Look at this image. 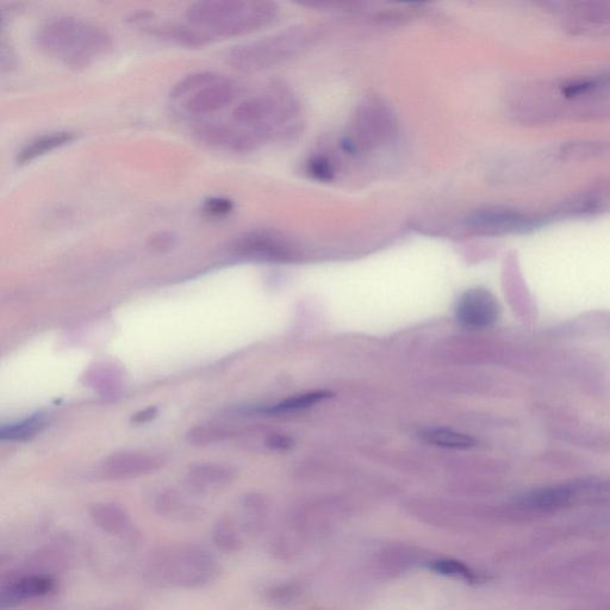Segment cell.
<instances>
[{
	"label": "cell",
	"instance_id": "obj_1",
	"mask_svg": "<svg viewBox=\"0 0 610 610\" xmlns=\"http://www.w3.org/2000/svg\"><path fill=\"white\" fill-rule=\"evenodd\" d=\"M35 40L43 53L74 68L90 66L112 47L107 30L76 16L51 18L37 30Z\"/></svg>",
	"mask_w": 610,
	"mask_h": 610
},
{
	"label": "cell",
	"instance_id": "obj_2",
	"mask_svg": "<svg viewBox=\"0 0 610 610\" xmlns=\"http://www.w3.org/2000/svg\"><path fill=\"white\" fill-rule=\"evenodd\" d=\"M232 126L257 148L295 133L300 124V107L285 87H272L240 102L232 111Z\"/></svg>",
	"mask_w": 610,
	"mask_h": 610
},
{
	"label": "cell",
	"instance_id": "obj_3",
	"mask_svg": "<svg viewBox=\"0 0 610 610\" xmlns=\"http://www.w3.org/2000/svg\"><path fill=\"white\" fill-rule=\"evenodd\" d=\"M221 571L219 560L204 547L172 544L152 552L145 577L154 587L196 590L214 583Z\"/></svg>",
	"mask_w": 610,
	"mask_h": 610
},
{
	"label": "cell",
	"instance_id": "obj_4",
	"mask_svg": "<svg viewBox=\"0 0 610 610\" xmlns=\"http://www.w3.org/2000/svg\"><path fill=\"white\" fill-rule=\"evenodd\" d=\"M278 6L271 2H240V0H205L189 6V26L213 37H233L254 33L277 20Z\"/></svg>",
	"mask_w": 610,
	"mask_h": 610
},
{
	"label": "cell",
	"instance_id": "obj_5",
	"mask_svg": "<svg viewBox=\"0 0 610 610\" xmlns=\"http://www.w3.org/2000/svg\"><path fill=\"white\" fill-rule=\"evenodd\" d=\"M397 135L398 122L394 110L382 98L369 97L354 110L341 140V148L350 157H367L392 145Z\"/></svg>",
	"mask_w": 610,
	"mask_h": 610
},
{
	"label": "cell",
	"instance_id": "obj_6",
	"mask_svg": "<svg viewBox=\"0 0 610 610\" xmlns=\"http://www.w3.org/2000/svg\"><path fill=\"white\" fill-rule=\"evenodd\" d=\"M317 30L311 27H294L263 39L242 43L230 49V65L242 72H258L283 64L307 51L317 40Z\"/></svg>",
	"mask_w": 610,
	"mask_h": 610
},
{
	"label": "cell",
	"instance_id": "obj_7",
	"mask_svg": "<svg viewBox=\"0 0 610 610\" xmlns=\"http://www.w3.org/2000/svg\"><path fill=\"white\" fill-rule=\"evenodd\" d=\"M235 86L222 74L196 72L174 85L171 98L189 115L205 116L226 108L233 102Z\"/></svg>",
	"mask_w": 610,
	"mask_h": 610
},
{
	"label": "cell",
	"instance_id": "obj_8",
	"mask_svg": "<svg viewBox=\"0 0 610 610\" xmlns=\"http://www.w3.org/2000/svg\"><path fill=\"white\" fill-rule=\"evenodd\" d=\"M553 14L569 34L583 37L610 35V2L553 3Z\"/></svg>",
	"mask_w": 610,
	"mask_h": 610
},
{
	"label": "cell",
	"instance_id": "obj_9",
	"mask_svg": "<svg viewBox=\"0 0 610 610\" xmlns=\"http://www.w3.org/2000/svg\"><path fill=\"white\" fill-rule=\"evenodd\" d=\"M543 223V217L508 207H485L464 217L463 226L478 235L525 233Z\"/></svg>",
	"mask_w": 610,
	"mask_h": 610
},
{
	"label": "cell",
	"instance_id": "obj_10",
	"mask_svg": "<svg viewBox=\"0 0 610 610\" xmlns=\"http://www.w3.org/2000/svg\"><path fill=\"white\" fill-rule=\"evenodd\" d=\"M595 479H582L555 487L537 489L516 499L514 506L524 513H552L578 502H589Z\"/></svg>",
	"mask_w": 610,
	"mask_h": 610
},
{
	"label": "cell",
	"instance_id": "obj_11",
	"mask_svg": "<svg viewBox=\"0 0 610 610\" xmlns=\"http://www.w3.org/2000/svg\"><path fill=\"white\" fill-rule=\"evenodd\" d=\"M89 515L93 525L109 537L130 546L141 543L140 529L136 526L132 516L120 504L112 502L92 504Z\"/></svg>",
	"mask_w": 610,
	"mask_h": 610
},
{
	"label": "cell",
	"instance_id": "obj_12",
	"mask_svg": "<svg viewBox=\"0 0 610 610\" xmlns=\"http://www.w3.org/2000/svg\"><path fill=\"white\" fill-rule=\"evenodd\" d=\"M164 459L153 454L142 452H121L103 460L99 466V475L108 481H127L151 475L163 468Z\"/></svg>",
	"mask_w": 610,
	"mask_h": 610
},
{
	"label": "cell",
	"instance_id": "obj_13",
	"mask_svg": "<svg viewBox=\"0 0 610 610\" xmlns=\"http://www.w3.org/2000/svg\"><path fill=\"white\" fill-rule=\"evenodd\" d=\"M499 316L500 305L488 290L466 291L457 304V320L468 329L489 328L495 325Z\"/></svg>",
	"mask_w": 610,
	"mask_h": 610
},
{
	"label": "cell",
	"instance_id": "obj_14",
	"mask_svg": "<svg viewBox=\"0 0 610 610\" xmlns=\"http://www.w3.org/2000/svg\"><path fill=\"white\" fill-rule=\"evenodd\" d=\"M431 560L428 553L419 546L394 544L384 547L373 559L377 574L384 578H395L427 565Z\"/></svg>",
	"mask_w": 610,
	"mask_h": 610
},
{
	"label": "cell",
	"instance_id": "obj_15",
	"mask_svg": "<svg viewBox=\"0 0 610 610\" xmlns=\"http://www.w3.org/2000/svg\"><path fill=\"white\" fill-rule=\"evenodd\" d=\"M56 582L52 575L31 574L11 578L0 589V608L10 609L31 600L45 597L55 590Z\"/></svg>",
	"mask_w": 610,
	"mask_h": 610
},
{
	"label": "cell",
	"instance_id": "obj_16",
	"mask_svg": "<svg viewBox=\"0 0 610 610\" xmlns=\"http://www.w3.org/2000/svg\"><path fill=\"white\" fill-rule=\"evenodd\" d=\"M232 248L235 253L258 259L283 260L291 254L289 241L267 230L242 234L235 239Z\"/></svg>",
	"mask_w": 610,
	"mask_h": 610
},
{
	"label": "cell",
	"instance_id": "obj_17",
	"mask_svg": "<svg viewBox=\"0 0 610 610\" xmlns=\"http://www.w3.org/2000/svg\"><path fill=\"white\" fill-rule=\"evenodd\" d=\"M234 478L235 471L230 466L205 463L191 466L186 473V484L192 493L208 494L226 488Z\"/></svg>",
	"mask_w": 610,
	"mask_h": 610
},
{
	"label": "cell",
	"instance_id": "obj_18",
	"mask_svg": "<svg viewBox=\"0 0 610 610\" xmlns=\"http://www.w3.org/2000/svg\"><path fill=\"white\" fill-rule=\"evenodd\" d=\"M153 509L163 518L176 521H195L202 515L201 507L177 489L159 491L153 499Z\"/></svg>",
	"mask_w": 610,
	"mask_h": 610
},
{
	"label": "cell",
	"instance_id": "obj_19",
	"mask_svg": "<svg viewBox=\"0 0 610 610\" xmlns=\"http://www.w3.org/2000/svg\"><path fill=\"white\" fill-rule=\"evenodd\" d=\"M610 211V184L571 198L556 210L557 216H588Z\"/></svg>",
	"mask_w": 610,
	"mask_h": 610
},
{
	"label": "cell",
	"instance_id": "obj_20",
	"mask_svg": "<svg viewBox=\"0 0 610 610\" xmlns=\"http://www.w3.org/2000/svg\"><path fill=\"white\" fill-rule=\"evenodd\" d=\"M211 539L217 550L223 553H236L245 545V535L233 516L223 515L215 522Z\"/></svg>",
	"mask_w": 610,
	"mask_h": 610
},
{
	"label": "cell",
	"instance_id": "obj_21",
	"mask_svg": "<svg viewBox=\"0 0 610 610\" xmlns=\"http://www.w3.org/2000/svg\"><path fill=\"white\" fill-rule=\"evenodd\" d=\"M76 138V135L71 132H53L37 136L24 146L17 154L18 164H27L36 158L42 157L56 148L67 145Z\"/></svg>",
	"mask_w": 610,
	"mask_h": 610
},
{
	"label": "cell",
	"instance_id": "obj_22",
	"mask_svg": "<svg viewBox=\"0 0 610 610\" xmlns=\"http://www.w3.org/2000/svg\"><path fill=\"white\" fill-rule=\"evenodd\" d=\"M426 568L435 572V574L456 578V580L469 584H481L487 580V577L481 574V572L472 569L471 566L457 559H431L427 563Z\"/></svg>",
	"mask_w": 610,
	"mask_h": 610
},
{
	"label": "cell",
	"instance_id": "obj_23",
	"mask_svg": "<svg viewBox=\"0 0 610 610\" xmlns=\"http://www.w3.org/2000/svg\"><path fill=\"white\" fill-rule=\"evenodd\" d=\"M241 515L235 519L247 537H254L264 531L265 504L258 496L247 495L241 500Z\"/></svg>",
	"mask_w": 610,
	"mask_h": 610
},
{
	"label": "cell",
	"instance_id": "obj_24",
	"mask_svg": "<svg viewBox=\"0 0 610 610\" xmlns=\"http://www.w3.org/2000/svg\"><path fill=\"white\" fill-rule=\"evenodd\" d=\"M422 438L433 445L445 448H456V450H466L476 445V441L469 435L451 431L447 428H432L423 432Z\"/></svg>",
	"mask_w": 610,
	"mask_h": 610
},
{
	"label": "cell",
	"instance_id": "obj_25",
	"mask_svg": "<svg viewBox=\"0 0 610 610\" xmlns=\"http://www.w3.org/2000/svg\"><path fill=\"white\" fill-rule=\"evenodd\" d=\"M45 419L40 414L29 417L14 425L0 429V439L10 441H24L35 437L45 427Z\"/></svg>",
	"mask_w": 610,
	"mask_h": 610
},
{
	"label": "cell",
	"instance_id": "obj_26",
	"mask_svg": "<svg viewBox=\"0 0 610 610\" xmlns=\"http://www.w3.org/2000/svg\"><path fill=\"white\" fill-rule=\"evenodd\" d=\"M302 594V587L296 582H285L263 590L264 602L272 607H285L295 602Z\"/></svg>",
	"mask_w": 610,
	"mask_h": 610
},
{
	"label": "cell",
	"instance_id": "obj_27",
	"mask_svg": "<svg viewBox=\"0 0 610 610\" xmlns=\"http://www.w3.org/2000/svg\"><path fill=\"white\" fill-rule=\"evenodd\" d=\"M230 437V431L222 425H202L191 428L186 433V441L194 446H208Z\"/></svg>",
	"mask_w": 610,
	"mask_h": 610
},
{
	"label": "cell",
	"instance_id": "obj_28",
	"mask_svg": "<svg viewBox=\"0 0 610 610\" xmlns=\"http://www.w3.org/2000/svg\"><path fill=\"white\" fill-rule=\"evenodd\" d=\"M329 397L327 391L309 392V394L298 395L288 398L275 407L269 409V413H289L297 412V410L307 409L315 406V404L326 400Z\"/></svg>",
	"mask_w": 610,
	"mask_h": 610
},
{
	"label": "cell",
	"instance_id": "obj_29",
	"mask_svg": "<svg viewBox=\"0 0 610 610\" xmlns=\"http://www.w3.org/2000/svg\"><path fill=\"white\" fill-rule=\"evenodd\" d=\"M307 173L320 182H332L338 173V166L327 154H315L308 160Z\"/></svg>",
	"mask_w": 610,
	"mask_h": 610
},
{
	"label": "cell",
	"instance_id": "obj_30",
	"mask_svg": "<svg viewBox=\"0 0 610 610\" xmlns=\"http://www.w3.org/2000/svg\"><path fill=\"white\" fill-rule=\"evenodd\" d=\"M234 204L230 199L222 197L209 198L205 201L204 211L208 215L221 217L232 213Z\"/></svg>",
	"mask_w": 610,
	"mask_h": 610
},
{
	"label": "cell",
	"instance_id": "obj_31",
	"mask_svg": "<svg viewBox=\"0 0 610 610\" xmlns=\"http://www.w3.org/2000/svg\"><path fill=\"white\" fill-rule=\"evenodd\" d=\"M177 244V236L171 232H160L152 236L148 241V246L154 252H167L172 250Z\"/></svg>",
	"mask_w": 610,
	"mask_h": 610
},
{
	"label": "cell",
	"instance_id": "obj_32",
	"mask_svg": "<svg viewBox=\"0 0 610 610\" xmlns=\"http://www.w3.org/2000/svg\"><path fill=\"white\" fill-rule=\"evenodd\" d=\"M589 502H610V479L608 481H596L591 490Z\"/></svg>",
	"mask_w": 610,
	"mask_h": 610
},
{
	"label": "cell",
	"instance_id": "obj_33",
	"mask_svg": "<svg viewBox=\"0 0 610 610\" xmlns=\"http://www.w3.org/2000/svg\"><path fill=\"white\" fill-rule=\"evenodd\" d=\"M157 415H158V408H155V407L147 408L145 410H142V412L136 414L133 417V422L139 423V425H142V423H147L149 421H152L153 419H155V417H157Z\"/></svg>",
	"mask_w": 610,
	"mask_h": 610
},
{
	"label": "cell",
	"instance_id": "obj_34",
	"mask_svg": "<svg viewBox=\"0 0 610 610\" xmlns=\"http://www.w3.org/2000/svg\"><path fill=\"white\" fill-rule=\"evenodd\" d=\"M290 440L284 437H272L269 440V446L276 448V450H284V448L290 447Z\"/></svg>",
	"mask_w": 610,
	"mask_h": 610
}]
</instances>
